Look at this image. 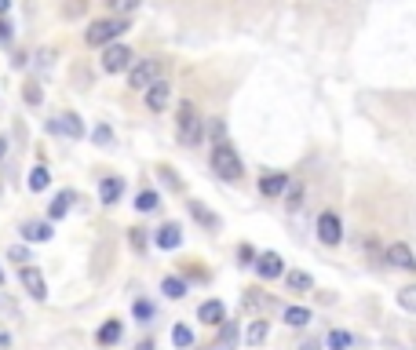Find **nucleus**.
<instances>
[{"instance_id": "nucleus-1", "label": "nucleus", "mask_w": 416, "mask_h": 350, "mask_svg": "<svg viewBox=\"0 0 416 350\" xmlns=\"http://www.w3.org/2000/svg\"><path fill=\"white\" fill-rule=\"evenodd\" d=\"M212 172L219 179H227V183H238V179L245 175V168L238 161V153H234L230 142H216L212 146Z\"/></svg>"}, {"instance_id": "nucleus-2", "label": "nucleus", "mask_w": 416, "mask_h": 350, "mask_svg": "<svg viewBox=\"0 0 416 350\" xmlns=\"http://www.w3.org/2000/svg\"><path fill=\"white\" fill-rule=\"evenodd\" d=\"M128 30V19H99L84 30V44L88 48H106L110 41H117Z\"/></svg>"}, {"instance_id": "nucleus-3", "label": "nucleus", "mask_w": 416, "mask_h": 350, "mask_svg": "<svg viewBox=\"0 0 416 350\" xmlns=\"http://www.w3.org/2000/svg\"><path fill=\"white\" fill-rule=\"evenodd\" d=\"M158 81H161V62L158 59H142L128 70V88H135V92H146V88L158 84Z\"/></svg>"}, {"instance_id": "nucleus-4", "label": "nucleus", "mask_w": 416, "mask_h": 350, "mask_svg": "<svg viewBox=\"0 0 416 350\" xmlns=\"http://www.w3.org/2000/svg\"><path fill=\"white\" fill-rule=\"evenodd\" d=\"M132 48L124 44H106L102 48V70L106 73H121V70H132Z\"/></svg>"}, {"instance_id": "nucleus-5", "label": "nucleus", "mask_w": 416, "mask_h": 350, "mask_svg": "<svg viewBox=\"0 0 416 350\" xmlns=\"http://www.w3.org/2000/svg\"><path fill=\"white\" fill-rule=\"evenodd\" d=\"M179 135H183V142H190V146L201 139V117L193 110V102H179Z\"/></svg>"}, {"instance_id": "nucleus-6", "label": "nucleus", "mask_w": 416, "mask_h": 350, "mask_svg": "<svg viewBox=\"0 0 416 350\" xmlns=\"http://www.w3.org/2000/svg\"><path fill=\"white\" fill-rule=\"evenodd\" d=\"M48 132L66 135V139H81L84 135V121L77 113H59V117H51V121H48Z\"/></svg>"}, {"instance_id": "nucleus-7", "label": "nucleus", "mask_w": 416, "mask_h": 350, "mask_svg": "<svg viewBox=\"0 0 416 350\" xmlns=\"http://www.w3.org/2000/svg\"><path fill=\"white\" fill-rule=\"evenodd\" d=\"M19 281H22V289L30 292L33 300H48V284H44V274H41L37 266H22Z\"/></svg>"}, {"instance_id": "nucleus-8", "label": "nucleus", "mask_w": 416, "mask_h": 350, "mask_svg": "<svg viewBox=\"0 0 416 350\" xmlns=\"http://www.w3.org/2000/svg\"><path fill=\"white\" fill-rule=\"evenodd\" d=\"M318 237L325 244H340L343 241V226H340V219H336V212H321L318 219Z\"/></svg>"}, {"instance_id": "nucleus-9", "label": "nucleus", "mask_w": 416, "mask_h": 350, "mask_svg": "<svg viewBox=\"0 0 416 350\" xmlns=\"http://www.w3.org/2000/svg\"><path fill=\"white\" fill-rule=\"evenodd\" d=\"M252 266H256V274H259V278H267V281L285 274V259H281L278 252H263V255H256V263H252Z\"/></svg>"}, {"instance_id": "nucleus-10", "label": "nucleus", "mask_w": 416, "mask_h": 350, "mask_svg": "<svg viewBox=\"0 0 416 350\" xmlns=\"http://www.w3.org/2000/svg\"><path fill=\"white\" fill-rule=\"evenodd\" d=\"M168 102H172V88H168L164 81H158V84H150V88H146V106H150L153 113H161Z\"/></svg>"}, {"instance_id": "nucleus-11", "label": "nucleus", "mask_w": 416, "mask_h": 350, "mask_svg": "<svg viewBox=\"0 0 416 350\" xmlns=\"http://www.w3.org/2000/svg\"><path fill=\"white\" fill-rule=\"evenodd\" d=\"M387 259L401 270H416V255L409 252V244H401V241H395L391 249H387Z\"/></svg>"}, {"instance_id": "nucleus-12", "label": "nucleus", "mask_w": 416, "mask_h": 350, "mask_svg": "<svg viewBox=\"0 0 416 350\" xmlns=\"http://www.w3.org/2000/svg\"><path fill=\"white\" fill-rule=\"evenodd\" d=\"M153 241H158V249H179V244H183V230H179L176 223H164Z\"/></svg>"}, {"instance_id": "nucleus-13", "label": "nucleus", "mask_w": 416, "mask_h": 350, "mask_svg": "<svg viewBox=\"0 0 416 350\" xmlns=\"http://www.w3.org/2000/svg\"><path fill=\"white\" fill-rule=\"evenodd\" d=\"M22 237L30 244H41V241H51V223H41V219H33V223L22 226Z\"/></svg>"}, {"instance_id": "nucleus-14", "label": "nucleus", "mask_w": 416, "mask_h": 350, "mask_svg": "<svg viewBox=\"0 0 416 350\" xmlns=\"http://www.w3.org/2000/svg\"><path fill=\"white\" fill-rule=\"evenodd\" d=\"M259 190H263L267 193V197H281V193L285 190H289V175H263V179H259Z\"/></svg>"}, {"instance_id": "nucleus-15", "label": "nucleus", "mask_w": 416, "mask_h": 350, "mask_svg": "<svg viewBox=\"0 0 416 350\" xmlns=\"http://www.w3.org/2000/svg\"><path fill=\"white\" fill-rule=\"evenodd\" d=\"M121 190H124V183H121L117 175L102 179V183H99V201H102V204H117V197H121Z\"/></svg>"}, {"instance_id": "nucleus-16", "label": "nucleus", "mask_w": 416, "mask_h": 350, "mask_svg": "<svg viewBox=\"0 0 416 350\" xmlns=\"http://www.w3.org/2000/svg\"><path fill=\"white\" fill-rule=\"evenodd\" d=\"M73 201H77V193H73V190H62L59 197L48 204V219H62V215L70 212V204H73Z\"/></svg>"}, {"instance_id": "nucleus-17", "label": "nucleus", "mask_w": 416, "mask_h": 350, "mask_svg": "<svg viewBox=\"0 0 416 350\" xmlns=\"http://www.w3.org/2000/svg\"><path fill=\"white\" fill-rule=\"evenodd\" d=\"M223 303L219 300H208V303H201V310H198V318L205 321V325H219V321H223Z\"/></svg>"}, {"instance_id": "nucleus-18", "label": "nucleus", "mask_w": 416, "mask_h": 350, "mask_svg": "<svg viewBox=\"0 0 416 350\" xmlns=\"http://www.w3.org/2000/svg\"><path fill=\"white\" fill-rule=\"evenodd\" d=\"M26 186H30L33 193H41V190H48V186H51V172H48L44 164H37L33 172H30V179H26Z\"/></svg>"}, {"instance_id": "nucleus-19", "label": "nucleus", "mask_w": 416, "mask_h": 350, "mask_svg": "<svg viewBox=\"0 0 416 350\" xmlns=\"http://www.w3.org/2000/svg\"><path fill=\"white\" fill-rule=\"evenodd\" d=\"M234 343H238V325H234V321H223V336L212 343V350H234Z\"/></svg>"}, {"instance_id": "nucleus-20", "label": "nucleus", "mask_w": 416, "mask_h": 350, "mask_svg": "<svg viewBox=\"0 0 416 350\" xmlns=\"http://www.w3.org/2000/svg\"><path fill=\"white\" fill-rule=\"evenodd\" d=\"M267 332H270L267 321H252V325L245 329V343H249V347H259V343L267 340Z\"/></svg>"}, {"instance_id": "nucleus-21", "label": "nucleus", "mask_w": 416, "mask_h": 350, "mask_svg": "<svg viewBox=\"0 0 416 350\" xmlns=\"http://www.w3.org/2000/svg\"><path fill=\"white\" fill-rule=\"evenodd\" d=\"M190 212H193V219H198L201 226H208V230H216V226H219V219H216L212 212H208L201 201H190Z\"/></svg>"}, {"instance_id": "nucleus-22", "label": "nucleus", "mask_w": 416, "mask_h": 350, "mask_svg": "<svg viewBox=\"0 0 416 350\" xmlns=\"http://www.w3.org/2000/svg\"><path fill=\"white\" fill-rule=\"evenodd\" d=\"M285 321H289L292 329H303V325H310V310L307 307H289L285 310Z\"/></svg>"}, {"instance_id": "nucleus-23", "label": "nucleus", "mask_w": 416, "mask_h": 350, "mask_svg": "<svg viewBox=\"0 0 416 350\" xmlns=\"http://www.w3.org/2000/svg\"><path fill=\"white\" fill-rule=\"evenodd\" d=\"M161 292L168 295V300H183V295H187V284L179 281V278H164V281H161Z\"/></svg>"}, {"instance_id": "nucleus-24", "label": "nucleus", "mask_w": 416, "mask_h": 350, "mask_svg": "<svg viewBox=\"0 0 416 350\" xmlns=\"http://www.w3.org/2000/svg\"><path fill=\"white\" fill-rule=\"evenodd\" d=\"M117 340H121V321H106V325L99 329V343L110 347V343H117Z\"/></svg>"}, {"instance_id": "nucleus-25", "label": "nucleus", "mask_w": 416, "mask_h": 350, "mask_svg": "<svg viewBox=\"0 0 416 350\" xmlns=\"http://www.w3.org/2000/svg\"><path fill=\"white\" fill-rule=\"evenodd\" d=\"M172 343H176L179 350H190V347H193V332H190L187 325H176V329H172Z\"/></svg>"}, {"instance_id": "nucleus-26", "label": "nucleus", "mask_w": 416, "mask_h": 350, "mask_svg": "<svg viewBox=\"0 0 416 350\" xmlns=\"http://www.w3.org/2000/svg\"><path fill=\"white\" fill-rule=\"evenodd\" d=\"M158 204H161V197H158L153 190H142L139 197H135V208H139V212H153Z\"/></svg>"}, {"instance_id": "nucleus-27", "label": "nucleus", "mask_w": 416, "mask_h": 350, "mask_svg": "<svg viewBox=\"0 0 416 350\" xmlns=\"http://www.w3.org/2000/svg\"><path fill=\"white\" fill-rule=\"evenodd\" d=\"M398 303H401V310L416 314V284H406V289L398 292Z\"/></svg>"}, {"instance_id": "nucleus-28", "label": "nucleus", "mask_w": 416, "mask_h": 350, "mask_svg": "<svg viewBox=\"0 0 416 350\" xmlns=\"http://www.w3.org/2000/svg\"><path fill=\"white\" fill-rule=\"evenodd\" d=\"M325 343H329V350H347L350 347V336L340 332V329H332L329 336H325Z\"/></svg>"}, {"instance_id": "nucleus-29", "label": "nucleus", "mask_w": 416, "mask_h": 350, "mask_svg": "<svg viewBox=\"0 0 416 350\" xmlns=\"http://www.w3.org/2000/svg\"><path fill=\"white\" fill-rule=\"evenodd\" d=\"M310 284H314V281H310V274H307V270H292V274H289V289H296V292L310 289Z\"/></svg>"}, {"instance_id": "nucleus-30", "label": "nucleus", "mask_w": 416, "mask_h": 350, "mask_svg": "<svg viewBox=\"0 0 416 350\" xmlns=\"http://www.w3.org/2000/svg\"><path fill=\"white\" fill-rule=\"evenodd\" d=\"M128 241H132V249H135V252H142V249H146V230L132 226V230H128Z\"/></svg>"}, {"instance_id": "nucleus-31", "label": "nucleus", "mask_w": 416, "mask_h": 350, "mask_svg": "<svg viewBox=\"0 0 416 350\" xmlns=\"http://www.w3.org/2000/svg\"><path fill=\"white\" fill-rule=\"evenodd\" d=\"M92 139L99 142V146H110V142H113V132H110L106 124H99V128H92Z\"/></svg>"}, {"instance_id": "nucleus-32", "label": "nucleus", "mask_w": 416, "mask_h": 350, "mask_svg": "<svg viewBox=\"0 0 416 350\" xmlns=\"http://www.w3.org/2000/svg\"><path fill=\"white\" fill-rule=\"evenodd\" d=\"M22 99H26V102H30V106H41V88H37V84L30 81V84H26V88H22Z\"/></svg>"}, {"instance_id": "nucleus-33", "label": "nucleus", "mask_w": 416, "mask_h": 350, "mask_svg": "<svg viewBox=\"0 0 416 350\" xmlns=\"http://www.w3.org/2000/svg\"><path fill=\"white\" fill-rule=\"evenodd\" d=\"M106 4H110L113 11H121V15H128V11H135L142 0H106Z\"/></svg>"}, {"instance_id": "nucleus-34", "label": "nucleus", "mask_w": 416, "mask_h": 350, "mask_svg": "<svg viewBox=\"0 0 416 350\" xmlns=\"http://www.w3.org/2000/svg\"><path fill=\"white\" fill-rule=\"evenodd\" d=\"M238 255H241V263H245V266H252V263H256V249H252V244H241Z\"/></svg>"}, {"instance_id": "nucleus-35", "label": "nucleus", "mask_w": 416, "mask_h": 350, "mask_svg": "<svg viewBox=\"0 0 416 350\" xmlns=\"http://www.w3.org/2000/svg\"><path fill=\"white\" fill-rule=\"evenodd\" d=\"M8 255H11V259H19V263H30V252H26L22 244H11V249H8Z\"/></svg>"}, {"instance_id": "nucleus-36", "label": "nucleus", "mask_w": 416, "mask_h": 350, "mask_svg": "<svg viewBox=\"0 0 416 350\" xmlns=\"http://www.w3.org/2000/svg\"><path fill=\"white\" fill-rule=\"evenodd\" d=\"M11 37H15V33H11V22L0 19V44H11Z\"/></svg>"}, {"instance_id": "nucleus-37", "label": "nucleus", "mask_w": 416, "mask_h": 350, "mask_svg": "<svg viewBox=\"0 0 416 350\" xmlns=\"http://www.w3.org/2000/svg\"><path fill=\"white\" fill-rule=\"evenodd\" d=\"M62 11H66L70 19H77V15H81V11H84V0H70V4L62 8Z\"/></svg>"}, {"instance_id": "nucleus-38", "label": "nucleus", "mask_w": 416, "mask_h": 350, "mask_svg": "<svg viewBox=\"0 0 416 350\" xmlns=\"http://www.w3.org/2000/svg\"><path fill=\"white\" fill-rule=\"evenodd\" d=\"M300 197H303L300 186H292V190H289V204H292V208H300Z\"/></svg>"}, {"instance_id": "nucleus-39", "label": "nucleus", "mask_w": 416, "mask_h": 350, "mask_svg": "<svg viewBox=\"0 0 416 350\" xmlns=\"http://www.w3.org/2000/svg\"><path fill=\"white\" fill-rule=\"evenodd\" d=\"M135 314H139V318H150V307H146V303L139 300V303H135Z\"/></svg>"}, {"instance_id": "nucleus-40", "label": "nucleus", "mask_w": 416, "mask_h": 350, "mask_svg": "<svg viewBox=\"0 0 416 350\" xmlns=\"http://www.w3.org/2000/svg\"><path fill=\"white\" fill-rule=\"evenodd\" d=\"M4 157H8V139L0 135V161H4Z\"/></svg>"}, {"instance_id": "nucleus-41", "label": "nucleus", "mask_w": 416, "mask_h": 350, "mask_svg": "<svg viewBox=\"0 0 416 350\" xmlns=\"http://www.w3.org/2000/svg\"><path fill=\"white\" fill-rule=\"evenodd\" d=\"M8 11H11V0H0V19H4Z\"/></svg>"}, {"instance_id": "nucleus-42", "label": "nucleus", "mask_w": 416, "mask_h": 350, "mask_svg": "<svg viewBox=\"0 0 416 350\" xmlns=\"http://www.w3.org/2000/svg\"><path fill=\"white\" fill-rule=\"evenodd\" d=\"M135 350H153V343H139Z\"/></svg>"}, {"instance_id": "nucleus-43", "label": "nucleus", "mask_w": 416, "mask_h": 350, "mask_svg": "<svg viewBox=\"0 0 416 350\" xmlns=\"http://www.w3.org/2000/svg\"><path fill=\"white\" fill-rule=\"evenodd\" d=\"M300 350H318V343H303Z\"/></svg>"}, {"instance_id": "nucleus-44", "label": "nucleus", "mask_w": 416, "mask_h": 350, "mask_svg": "<svg viewBox=\"0 0 416 350\" xmlns=\"http://www.w3.org/2000/svg\"><path fill=\"white\" fill-rule=\"evenodd\" d=\"M0 284H4V270H0Z\"/></svg>"}]
</instances>
